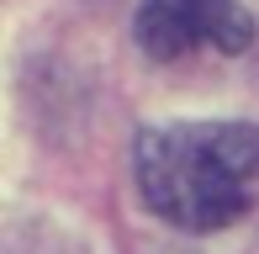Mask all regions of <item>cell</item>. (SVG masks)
<instances>
[{
	"mask_svg": "<svg viewBox=\"0 0 259 254\" xmlns=\"http://www.w3.org/2000/svg\"><path fill=\"white\" fill-rule=\"evenodd\" d=\"M138 191L164 223L211 233L259 201V127L169 122L138 138Z\"/></svg>",
	"mask_w": 259,
	"mask_h": 254,
	"instance_id": "obj_1",
	"label": "cell"
},
{
	"mask_svg": "<svg viewBox=\"0 0 259 254\" xmlns=\"http://www.w3.org/2000/svg\"><path fill=\"white\" fill-rule=\"evenodd\" d=\"M133 27L164 64L191 53H243L254 43V16L238 0H138Z\"/></svg>",
	"mask_w": 259,
	"mask_h": 254,
	"instance_id": "obj_2",
	"label": "cell"
}]
</instances>
